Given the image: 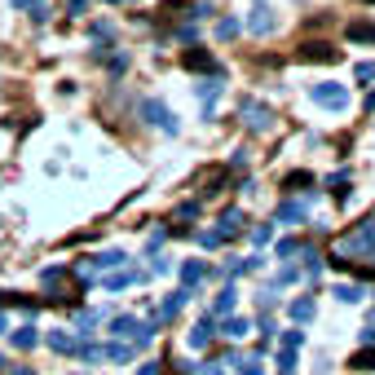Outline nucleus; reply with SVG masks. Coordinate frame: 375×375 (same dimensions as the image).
Here are the masks:
<instances>
[{"mask_svg": "<svg viewBox=\"0 0 375 375\" xmlns=\"http://www.w3.org/2000/svg\"><path fill=\"white\" fill-rule=\"evenodd\" d=\"M309 98L322 106V111H345L349 106V89L345 84H335V80H322V84H313L309 89Z\"/></svg>", "mask_w": 375, "mask_h": 375, "instance_id": "f257e3e1", "label": "nucleus"}, {"mask_svg": "<svg viewBox=\"0 0 375 375\" xmlns=\"http://www.w3.org/2000/svg\"><path fill=\"white\" fill-rule=\"evenodd\" d=\"M238 115H243V124L256 128V132L274 128V111H270L265 102H256V98H243V102H238Z\"/></svg>", "mask_w": 375, "mask_h": 375, "instance_id": "f03ea898", "label": "nucleus"}, {"mask_svg": "<svg viewBox=\"0 0 375 375\" xmlns=\"http://www.w3.org/2000/svg\"><path fill=\"white\" fill-rule=\"evenodd\" d=\"M141 119H146L150 128H159V132H177V128H181L177 119H173V111H168L159 98H146V102H141Z\"/></svg>", "mask_w": 375, "mask_h": 375, "instance_id": "7ed1b4c3", "label": "nucleus"}, {"mask_svg": "<svg viewBox=\"0 0 375 375\" xmlns=\"http://www.w3.org/2000/svg\"><path fill=\"white\" fill-rule=\"evenodd\" d=\"M274 27H278V18H274L270 5H252L247 9V31L252 35H274Z\"/></svg>", "mask_w": 375, "mask_h": 375, "instance_id": "20e7f679", "label": "nucleus"}, {"mask_svg": "<svg viewBox=\"0 0 375 375\" xmlns=\"http://www.w3.org/2000/svg\"><path fill=\"white\" fill-rule=\"evenodd\" d=\"M300 62H340V49L335 44H326V40H318V44H300Z\"/></svg>", "mask_w": 375, "mask_h": 375, "instance_id": "39448f33", "label": "nucleus"}, {"mask_svg": "<svg viewBox=\"0 0 375 375\" xmlns=\"http://www.w3.org/2000/svg\"><path fill=\"white\" fill-rule=\"evenodd\" d=\"M190 296H195L190 287H177V292H168V300L159 305V313H155V322H168V318H177V313L186 309V300H190Z\"/></svg>", "mask_w": 375, "mask_h": 375, "instance_id": "423d86ee", "label": "nucleus"}, {"mask_svg": "<svg viewBox=\"0 0 375 375\" xmlns=\"http://www.w3.org/2000/svg\"><path fill=\"white\" fill-rule=\"evenodd\" d=\"M234 305H238V292H234V287H225V292L212 300L208 318H216V322H221V318H229V313H234Z\"/></svg>", "mask_w": 375, "mask_h": 375, "instance_id": "0eeeda50", "label": "nucleus"}, {"mask_svg": "<svg viewBox=\"0 0 375 375\" xmlns=\"http://www.w3.org/2000/svg\"><path fill=\"white\" fill-rule=\"evenodd\" d=\"M181 67H186V71H216L208 49H186V53H181Z\"/></svg>", "mask_w": 375, "mask_h": 375, "instance_id": "6e6552de", "label": "nucleus"}, {"mask_svg": "<svg viewBox=\"0 0 375 375\" xmlns=\"http://www.w3.org/2000/svg\"><path fill=\"white\" fill-rule=\"evenodd\" d=\"M216 335V318H199L195 326H190V349H203Z\"/></svg>", "mask_w": 375, "mask_h": 375, "instance_id": "1a4fd4ad", "label": "nucleus"}, {"mask_svg": "<svg viewBox=\"0 0 375 375\" xmlns=\"http://www.w3.org/2000/svg\"><path fill=\"white\" fill-rule=\"evenodd\" d=\"M349 40H354V44H375V22L371 18H358V22H349Z\"/></svg>", "mask_w": 375, "mask_h": 375, "instance_id": "9d476101", "label": "nucleus"}, {"mask_svg": "<svg viewBox=\"0 0 375 375\" xmlns=\"http://www.w3.org/2000/svg\"><path fill=\"white\" fill-rule=\"evenodd\" d=\"M18 14H31L35 22H49V0H9Z\"/></svg>", "mask_w": 375, "mask_h": 375, "instance_id": "9b49d317", "label": "nucleus"}, {"mask_svg": "<svg viewBox=\"0 0 375 375\" xmlns=\"http://www.w3.org/2000/svg\"><path fill=\"white\" fill-rule=\"evenodd\" d=\"M80 335H67V331H49V349L53 354H80Z\"/></svg>", "mask_w": 375, "mask_h": 375, "instance_id": "f8f14e48", "label": "nucleus"}, {"mask_svg": "<svg viewBox=\"0 0 375 375\" xmlns=\"http://www.w3.org/2000/svg\"><path fill=\"white\" fill-rule=\"evenodd\" d=\"M238 229H243V212H238V208H225V212H221V229H216V234H221V238H234Z\"/></svg>", "mask_w": 375, "mask_h": 375, "instance_id": "ddd939ff", "label": "nucleus"}, {"mask_svg": "<svg viewBox=\"0 0 375 375\" xmlns=\"http://www.w3.org/2000/svg\"><path fill=\"white\" fill-rule=\"evenodd\" d=\"M278 221H283V225H300V221H305V203H296V199L278 203Z\"/></svg>", "mask_w": 375, "mask_h": 375, "instance_id": "4468645a", "label": "nucleus"}, {"mask_svg": "<svg viewBox=\"0 0 375 375\" xmlns=\"http://www.w3.org/2000/svg\"><path fill=\"white\" fill-rule=\"evenodd\" d=\"M98 322H102V313H98V309H80V318H76V335H80V340H89Z\"/></svg>", "mask_w": 375, "mask_h": 375, "instance_id": "2eb2a0df", "label": "nucleus"}, {"mask_svg": "<svg viewBox=\"0 0 375 375\" xmlns=\"http://www.w3.org/2000/svg\"><path fill=\"white\" fill-rule=\"evenodd\" d=\"M335 300H345V305H358V300H367V287H358V283H340V287H335Z\"/></svg>", "mask_w": 375, "mask_h": 375, "instance_id": "dca6fc26", "label": "nucleus"}, {"mask_svg": "<svg viewBox=\"0 0 375 375\" xmlns=\"http://www.w3.org/2000/svg\"><path fill=\"white\" fill-rule=\"evenodd\" d=\"M89 261H93V270H119L128 256L124 252H102V256H89Z\"/></svg>", "mask_w": 375, "mask_h": 375, "instance_id": "f3484780", "label": "nucleus"}, {"mask_svg": "<svg viewBox=\"0 0 375 375\" xmlns=\"http://www.w3.org/2000/svg\"><path fill=\"white\" fill-rule=\"evenodd\" d=\"M229 367H234V375H261V362H256V358H238V354H229Z\"/></svg>", "mask_w": 375, "mask_h": 375, "instance_id": "a211bd4d", "label": "nucleus"}, {"mask_svg": "<svg viewBox=\"0 0 375 375\" xmlns=\"http://www.w3.org/2000/svg\"><path fill=\"white\" fill-rule=\"evenodd\" d=\"M354 371H375V345H362L354 354Z\"/></svg>", "mask_w": 375, "mask_h": 375, "instance_id": "6ab92c4d", "label": "nucleus"}, {"mask_svg": "<svg viewBox=\"0 0 375 375\" xmlns=\"http://www.w3.org/2000/svg\"><path fill=\"white\" fill-rule=\"evenodd\" d=\"M199 278H203V261H186V265H181V287H195Z\"/></svg>", "mask_w": 375, "mask_h": 375, "instance_id": "aec40b11", "label": "nucleus"}, {"mask_svg": "<svg viewBox=\"0 0 375 375\" xmlns=\"http://www.w3.org/2000/svg\"><path fill=\"white\" fill-rule=\"evenodd\" d=\"M247 331H252V318H225V335H229V340H243Z\"/></svg>", "mask_w": 375, "mask_h": 375, "instance_id": "412c9836", "label": "nucleus"}, {"mask_svg": "<svg viewBox=\"0 0 375 375\" xmlns=\"http://www.w3.org/2000/svg\"><path fill=\"white\" fill-rule=\"evenodd\" d=\"M287 313H292L296 322H309V318H313V300L300 296V300H292V309H287Z\"/></svg>", "mask_w": 375, "mask_h": 375, "instance_id": "4be33fe9", "label": "nucleus"}, {"mask_svg": "<svg viewBox=\"0 0 375 375\" xmlns=\"http://www.w3.org/2000/svg\"><path fill=\"white\" fill-rule=\"evenodd\" d=\"M14 345H18V349H35V345H40L35 326H18V331H14Z\"/></svg>", "mask_w": 375, "mask_h": 375, "instance_id": "5701e85b", "label": "nucleus"}, {"mask_svg": "<svg viewBox=\"0 0 375 375\" xmlns=\"http://www.w3.org/2000/svg\"><path fill=\"white\" fill-rule=\"evenodd\" d=\"M146 274H111L106 278V292H119V287H128V283H141Z\"/></svg>", "mask_w": 375, "mask_h": 375, "instance_id": "b1692460", "label": "nucleus"}, {"mask_svg": "<svg viewBox=\"0 0 375 375\" xmlns=\"http://www.w3.org/2000/svg\"><path fill=\"white\" fill-rule=\"evenodd\" d=\"M305 186H313L309 173H287V177H283V190H305Z\"/></svg>", "mask_w": 375, "mask_h": 375, "instance_id": "393cba45", "label": "nucleus"}, {"mask_svg": "<svg viewBox=\"0 0 375 375\" xmlns=\"http://www.w3.org/2000/svg\"><path fill=\"white\" fill-rule=\"evenodd\" d=\"M199 98H203V106H208V115H212V102L221 98V84H212V80H208V84H199Z\"/></svg>", "mask_w": 375, "mask_h": 375, "instance_id": "a878e982", "label": "nucleus"}, {"mask_svg": "<svg viewBox=\"0 0 375 375\" xmlns=\"http://www.w3.org/2000/svg\"><path fill=\"white\" fill-rule=\"evenodd\" d=\"M300 238H283V243H278V261H292V256H300Z\"/></svg>", "mask_w": 375, "mask_h": 375, "instance_id": "bb28decb", "label": "nucleus"}, {"mask_svg": "<svg viewBox=\"0 0 375 375\" xmlns=\"http://www.w3.org/2000/svg\"><path fill=\"white\" fill-rule=\"evenodd\" d=\"M238 27H243L238 18H221V22H216V35H221V40H234V35H238Z\"/></svg>", "mask_w": 375, "mask_h": 375, "instance_id": "cd10ccee", "label": "nucleus"}, {"mask_svg": "<svg viewBox=\"0 0 375 375\" xmlns=\"http://www.w3.org/2000/svg\"><path fill=\"white\" fill-rule=\"evenodd\" d=\"M132 358V345H106V362H128Z\"/></svg>", "mask_w": 375, "mask_h": 375, "instance_id": "c85d7f7f", "label": "nucleus"}, {"mask_svg": "<svg viewBox=\"0 0 375 375\" xmlns=\"http://www.w3.org/2000/svg\"><path fill=\"white\" fill-rule=\"evenodd\" d=\"M354 80H358V84L375 80V62H358V67H354Z\"/></svg>", "mask_w": 375, "mask_h": 375, "instance_id": "c756f323", "label": "nucleus"}, {"mask_svg": "<svg viewBox=\"0 0 375 375\" xmlns=\"http://www.w3.org/2000/svg\"><path fill=\"white\" fill-rule=\"evenodd\" d=\"M278 367H283V371H296V349H278Z\"/></svg>", "mask_w": 375, "mask_h": 375, "instance_id": "7c9ffc66", "label": "nucleus"}, {"mask_svg": "<svg viewBox=\"0 0 375 375\" xmlns=\"http://www.w3.org/2000/svg\"><path fill=\"white\" fill-rule=\"evenodd\" d=\"M199 243H203V247H221V243H225V238H221V234H216V229H199Z\"/></svg>", "mask_w": 375, "mask_h": 375, "instance_id": "2f4dec72", "label": "nucleus"}, {"mask_svg": "<svg viewBox=\"0 0 375 375\" xmlns=\"http://www.w3.org/2000/svg\"><path fill=\"white\" fill-rule=\"evenodd\" d=\"M252 238H256V243H270V238H274V225H256V229H252Z\"/></svg>", "mask_w": 375, "mask_h": 375, "instance_id": "473e14b6", "label": "nucleus"}, {"mask_svg": "<svg viewBox=\"0 0 375 375\" xmlns=\"http://www.w3.org/2000/svg\"><path fill=\"white\" fill-rule=\"evenodd\" d=\"M300 340H305L300 331H283V349H300Z\"/></svg>", "mask_w": 375, "mask_h": 375, "instance_id": "72a5a7b5", "label": "nucleus"}, {"mask_svg": "<svg viewBox=\"0 0 375 375\" xmlns=\"http://www.w3.org/2000/svg\"><path fill=\"white\" fill-rule=\"evenodd\" d=\"M177 216H181V221H190V216H199V203H181V208H177Z\"/></svg>", "mask_w": 375, "mask_h": 375, "instance_id": "f704fd0d", "label": "nucleus"}, {"mask_svg": "<svg viewBox=\"0 0 375 375\" xmlns=\"http://www.w3.org/2000/svg\"><path fill=\"white\" fill-rule=\"evenodd\" d=\"M137 375H159V362H141V367H137Z\"/></svg>", "mask_w": 375, "mask_h": 375, "instance_id": "c9c22d12", "label": "nucleus"}, {"mask_svg": "<svg viewBox=\"0 0 375 375\" xmlns=\"http://www.w3.org/2000/svg\"><path fill=\"white\" fill-rule=\"evenodd\" d=\"M67 9H71V14H84V9H89V0H67Z\"/></svg>", "mask_w": 375, "mask_h": 375, "instance_id": "e433bc0d", "label": "nucleus"}, {"mask_svg": "<svg viewBox=\"0 0 375 375\" xmlns=\"http://www.w3.org/2000/svg\"><path fill=\"white\" fill-rule=\"evenodd\" d=\"M362 345H375V326H362Z\"/></svg>", "mask_w": 375, "mask_h": 375, "instance_id": "4c0bfd02", "label": "nucleus"}, {"mask_svg": "<svg viewBox=\"0 0 375 375\" xmlns=\"http://www.w3.org/2000/svg\"><path fill=\"white\" fill-rule=\"evenodd\" d=\"M5 326H9V318H5V313H0V331H5Z\"/></svg>", "mask_w": 375, "mask_h": 375, "instance_id": "58836bf2", "label": "nucleus"}, {"mask_svg": "<svg viewBox=\"0 0 375 375\" xmlns=\"http://www.w3.org/2000/svg\"><path fill=\"white\" fill-rule=\"evenodd\" d=\"M367 106H371V111H375V93H371V98H367Z\"/></svg>", "mask_w": 375, "mask_h": 375, "instance_id": "ea45409f", "label": "nucleus"}, {"mask_svg": "<svg viewBox=\"0 0 375 375\" xmlns=\"http://www.w3.org/2000/svg\"><path fill=\"white\" fill-rule=\"evenodd\" d=\"M371 5H375V0H371Z\"/></svg>", "mask_w": 375, "mask_h": 375, "instance_id": "a19ab883", "label": "nucleus"}]
</instances>
